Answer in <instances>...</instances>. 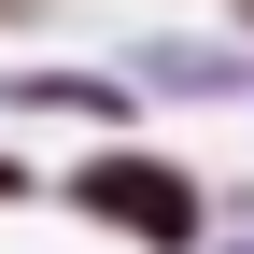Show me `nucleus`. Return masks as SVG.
Returning <instances> with one entry per match:
<instances>
[{
    "label": "nucleus",
    "instance_id": "nucleus-1",
    "mask_svg": "<svg viewBox=\"0 0 254 254\" xmlns=\"http://www.w3.org/2000/svg\"><path fill=\"white\" fill-rule=\"evenodd\" d=\"M85 198H99L113 226H141V240H184V184H170V170H99Z\"/></svg>",
    "mask_w": 254,
    "mask_h": 254
}]
</instances>
